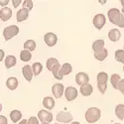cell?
I'll return each mask as SVG.
<instances>
[{"instance_id":"1","label":"cell","mask_w":124,"mask_h":124,"mask_svg":"<svg viewBox=\"0 0 124 124\" xmlns=\"http://www.w3.org/2000/svg\"><path fill=\"white\" fill-rule=\"evenodd\" d=\"M101 112L97 107H90L85 112V120L89 123H94L99 120Z\"/></svg>"},{"instance_id":"2","label":"cell","mask_w":124,"mask_h":124,"mask_svg":"<svg viewBox=\"0 0 124 124\" xmlns=\"http://www.w3.org/2000/svg\"><path fill=\"white\" fill-rule=\"evenodd\" d=\"M107 79H108V76L104 71H101V73L97 75V88L102 94L105 93V90L107 87V85H106Z\"/></svg>"},{"instance_id":"3","label":"cell","mask_w":124,"mask_h":124,"mask_svg":"<svg viewBox=\"0 0 124 124\" xmlns=\"http://www.w3.org/2000/svg\"><path fill=\"white\" fill-rule=\"evenodd\" d=\"M108 19H109V21L112 23V24H114V25H118L119 21H120V19H121V15L122 13L119 11L118 9L116 8H111L108 13Z\"/></svg>"},{"instance_id":"4","label":"cell","mask_w":124,"mask_h":124,"mask_svg":"<svg viewBox=\"0 0 124 124\" xmlns=\"http://www.w3.org/2000/svg\"><path fill=\"white\" fill-rule=\"evenodd\" d=\"M18 33H19V28L16 25H12V26H8L4 29L3 36H4L5 41H9L11 38L18 35Z\"/></svg>"},{"instance_id":"5","label":"cell","mask_w":124,"mask_h":124,"mask_svg":"<svg viewBox=\"0 0 124 124\" xmlns=\"http://www.w3.org/2000/svg\"><path fill=\"white\" fill-rule=\"evenodd\" d=\"M73 120V115L70 112L66 111H60L57 114V121L58 122H63V123H68Z\"/></svg>"},{"instance_id":"6","label":"cell","mask_w":124,"mask_h":124,"mask_svg":"<svg viewBox=\"0 0 124 124\" xmlns=\"http://www.w3.org/2000/svg\"><path fill=\"white\" fill-rule=\"evenodd\" d=\"M38 118L40 119L41 122L49 123V122H52V120H53V115H52V113H50L47 110H40L38 113Z\"/></svg>"},{"instance_id":"7","label":"cell","mask_w":124,"mask_h":124,"mask_svg":"<svg viewBox=\"0 0 124 124\" xmlns=\"http://www.w3.org/2000/svg\"><path fill=\"white\" fill-rule=\"evenodd\" d=\"M65 96L68 101H73L78 96V90L74 86H69L65 90Z\"/></svg>"},{"instance_id":"8","label":"cell","mask_w":124,"mask_h":124,"mask_svg":"<svg viewBox=\"0 0 124 124\" xmlns=\"http://www.w3.org/2000/svg\"><path fill=\"white\" fill-rule=\"evenodd\" d=\"M105 22H106V19H105V16L103 14H97L93 18V25L98 30L102 29V27L105 25Z\"/></svg>"},{"instance_id":"9","label":"cell","mask_w":124,"mask_h":124,"mask_svg":"<svg viewBox=\"0 0 124 124\" xmlns=\"http://www.w3.org/2000/svg\"><path fill=\"white\" fill-rule=\"evenodd\" d=\"M65 90L66 89L62 84H55L53 85V87H52V91H53V93H54L56 98H61Z\"/></svg>"},{"instance_id":"10","label":"cell","mask_w":124,"mask_h":124,"mask_svg":"<svg viewBox=\"0 0 124 124\" xmlns=\"http://www.w3.org/2000/svg\"><path fill=\"white\" fill-rule=\"evenodd\" d=\"M44 39H45L46 44L49 47H54L57 44V41H58V38H57V36L54 33H47L45 35Z\"/></svg>"},{"instance_id":"11","label":"cell","mask_w":124,"mask_h":124,"mask_svg":"<svg viewBox=\"0 0 124 124\" xmlns=\"http://www.w3.org/2000/svg\"><path fill=\"white\" fill-rule=\"evenodd\" d=\"M88 80H89V78L85 73H78L76 76V81H77V84L79 85L80 86L88 84Z\"/></svg>"},{"instance_id":"12","label":"cell","mask_w":124,"mask_h":124,"mask_svg":"<svg viewBox=\"0 0 124 124\" xmlns=\"http://www.w3.org/2000/svg\"><path fill=\"white\" fill-rule=\"evenodd\" d=\"M22 73H23V76L26 78V80H28L29 82L32 80V78H33V75H34L33 70H32V66H29V65L24 66L23 69H22Z\"/></svg>"},{"instance_id":"13","label":"cell","mask_w":124,"mask_h":124,"mask_svg":"<svg viewBox=\"0 0 124 124\" xmlns=\"http://www.w3.org/2000/svg\"><path fill=\"white\" fill-rule=\"evenodd\" d=\"M11 16H12V11L10 8L4 7L1 9V11H0V17H1V20L3 22L8 21V20L11 18Z\"/></svg>"},{"instance_id":"14","label":"cell","mask_w":124,"mask_h":124,"mask_svg":"<svg viewBox=\"0 0 124 124\" xmlns=\"http://www.w3.org/2000/svg\"><path fill=\"white\" fill-rule=\"evenodd\" d=\"M120 37H121V33L118 29H112L108 33V38L112 42H117V41H119Z\"/></svg>"},{"instance_id":"15","label":"cell","mask_w":124,"mask_h":124,"mask_svg":"<svg viewBox=\"0 0 124 124\" xmlns=\"http://www.w3.org/2000/svg\"><path fill=\"white\" fill-rule=\"evenodd\" d=\"M28 16H29V10H27L25 8L20 9L19 11H17V21L23 22L28 18Z\"/></svg>"},{"instance_id":"16","label":"cell","mask_w":124,"mask_h":124,"mask_svg":"<svg viewBox=\"0 0 124 124\" xmlns=\"http://www.w3.org/2000/svg\"><path fill=\"white\" fill-rule=\"evenodd\" d=\"M6 86L10 89V90H14L17 88L18 86V79L16 78H9L6 80Z\"/></svg>"},{"instance_id":"17","label":"cell","mask_w":124,"mask_h":124,"mask_svg":"<svg viewBox=\"0 0 124 124\" xmlns=\"http://www.w3.org/2000/svg\"><path fill=\"white\" fill-rule=\"evenodd\" d=\"M104 41L103 40H96L95 42L92 44V50L94 51V53L100 52L102 50H104Z\"/></svg>"},{"instance_id":"18","label":"cell","mask_w":124,"mask_h":124,"mask_svg":"<svg viewBox=\"0 0 124 124\" xmlns=\"http://www.w3.org/2000/svg\"><path fill=\"white\" fill-rule=\"evenodd\" d=\"M92 86L89 84H86L85 85H81L80 86V93L84 95V96H88L92 93Z\"/></svg>"},{"instance_id":"19","label":"cell","mask_w":124,"mask_h":124,"mask_svg":"<svg viewBox=\"0 0 124 124\" xmlns=\"http://www.w3.org/2000/svg\"><path fill=\"white\" fill-rule=\"evenodd\" d=\"M71 70H73V68H71V66L68 63L64 64L63 66L61 67V70H60V73H61V76L62 77H64V76H68L71 73Z\"/></svg>"},{"instance_id":"20","label":"cell","mask_w":124,"mask_h":124,"mask_svg":"<svg viewBox=\"0 0 124 124\" xmlns=\"http://www.w3.org/2000/svg\"><path fill=\"white\" fill-rule=\"evenodd\" d=\"M43 105L47 109H53L55 107V100L52 97H50V96H47L43 100Z\"/></svg>"},{"instance_id":"21","label":"cell","mask_w":124,"mask_h":124,"mask_svg":"<svg viewBox=\"0 0 124 124\" xmlns=\"http://www.w3.org/2000/svg\"><path fill=\"white\" fill-rule=\"evenodd\" d=\"M16 65V58L14 56H7L5 59V67L7 69H10Z\"/></svg>"},{"instance_id":"22","label":"cell","mask_w":124,"mask_h":124,"mask_svg":"<svg viewBox=\"0 0 124 124\" xmlns=\"http://www.w3.org/2000/svg\"><path fill=\"white\" fill-rule=\"evenodd\" d=\"M58 64H60V63H59V61H58L57 59H55V58H50V59L47 60L46 66H47V69L52 71V70H53V69H54Z\"/></svg>"},{"instance_id":"23","label":"cell","mask_w":124,"mask_h":124,"mask_svg":"<svg viewBox=\"0 0 124 124\" xmlns=\"http://www.w3.org/2000/svg\"><path fill=\"white\" fill-rule=\"evenodd\" d=\"M108 55V51L107 49H104V50H102L100 52H97V53H94V58L100 62H102L103 60H105L106 57Z\"/></svg>"},{"instance_id":"24","label":"cell","mask_w":124,"mask_h":124,"mask_svg":"<svg viewBox=\"0 0 124 124\" xmlns=\"http://www.w3.org/2000/svg\"><path fill=\"white\" fill-rule=\"evenodd\" d=\"M21 117H22V113L19 110H12L10 112V118H11L12 122H18Z\"/></svg>"},{"instance_id":"25","label":"cell","mask_w":124,"mask_h":124,"mask_svg":"<svg viewBox=\"0 0 124 124\" xmlns=\"http://www.w3.org/2000/svg\"><path fill=\"white\" fill-rule=\"evenodd\" d=\"M115 114L119 119H124V104H118L115 107Z\"/></svg>"},{"instance_id":"26","label":"cell","mask_w":124,"mask_h":124,"mask_svg":"<svg viewBox=\"0 0 124 124\" xmlns=\"http://www.w3.org/2000/svg\"><path fill=\"white\" fill-rule=\"evenodd\" d=\"M121 80L120 78V76L117 75V74H113L110 78V81H111V85L112 86L114 87V88H118V84H119V81Z\"/></svg>"},{"instance_id":"27","label":"cell","mask_w":124,"mask_h":124,"mask_svg":"<svg viewBox=\"0 0 124 124\" xmlns=\"http://www.w3.org/2000/svg\"><path fill=\"white\" fill-rule=\"evenodd\" d=\"M32 70H33V73L35 76H38L41 74V71L43 70V66L41 63H38V62H35V63L32 65Z\"/></svg>"},{"instance_id":"28","label":"cell","mask_w":124,"mask_h":124,"mask_svg":"<svg viewBox=\"0 0 124 124\" xmlns=\"http://www.w3.org/2000/svg\"><path fill=\"white\" fill-rule=\"evenodd\" d=\"M20 57H21V60L23 62H29L31 59H32V55H31L30 51H27V50H24L20 53Z\"/></svg>"},{"instance_id":"29","label":"cell","mask_w":124,"mask_h":124,"mask_svg":"<svg viewBox=\"0 0 124 124\" xmlns=\"http://www.w3.org/2000/svg\"><path fill=\"white\" fill-rule=\"evenodd\" d=\"M24 48L27 51H34L36 49V43L33 40H28L24 43Z\"/></svg>"},{"instance_id":"30","label":"cell","mask_w":124,"mask_h":124,"mask_svg":"<svg viewBox=\"0 0 124 124\" xmlns=\"http://www.w3.org/2000/svg\"><path fill=\"white\" fill-rule=\"evenodd\" d=\"M115 60L118 63H122L124 65V51L123 50H117L115 52Z\"/></svg>"},{"instance_id":"31","label":"cell","mask_w":124,"mask_h":124,"mask_svg":"<svg viewBox=\"0 0 124 124\" xmlns=\"http://www.w3.org/2000/svg\"><path fill=\"white\" fill-rule=\"evenodd\" d=\"M22 4H23V8L29 10V11L33 8V1H31V0H25Z\"/></svg>"},{"instance_id":"32","label":"cell","mask_w":124,"mask_h":124,"mask_svg":"<svg viewBox=\"0 0 124 124\" xmlns=\"http://www.w3.org/2000/svg\"><path fill=\"white\" fill-rule=\"evenodd\" d=\"M118 89L120 90V92L124 95V79H121L118 84Z\"/></svg>"},{"instance_id":"33","label":"cell","mask_w":124,"mask_h":124,"mask_svg":"<svg viewBox=\"0 0 124 124\" xmlns=\"http://www.w3.org/2000/svg\"><path fill=\"white\" fill-rule=\"evenodd\" d=\"M28 124H39V120L38 118L32 116V117H30L29 120H28Z\"/></svg>"},{"instance_id":"34","label":"cell","mask_w":124,"mask_h":124,"mask_svg":"<svg viewBox=\"0 0 124 124\" xmlns=\"http://www.w3.org/2000/svg\"><path fill=\"white\" fill-rule=\"evenodd\" d=\"M117 26L118 27H121V28H124V14L123 13L121 15V19H120V21H119V23H118Z\"/></svg>"},{"instance_id":"35","label":"cell","mask_w":124,"mask_h":124,"mask_svg":"<svg viewBox=\"0 0 124 124\" xmlns=\"http://www.w3.org/2000/svg\"><path fill=\"white\" fill-rule=\"evenodd\" d=\"M0 120H1V124H7V119L3 115L0 116Z\"/></svg>"},{"instance_id":"36","label":"cell","mask_w":124,"mask_h":124,"mask_svg":"<svg viewBox=\"0 0 124 124\" xmlns=\"http://www.w3.org/2000/svg\"><path fill=\"white\" fill-rule=\"evenodd\" d=\"M12 2H13L14 7H18V5L21 3V1H20V0H12Z\"/></svg>"},{"instance_id":"37","label":"cell","mask_w":124,"mask_h":124,"mask_svg":"<svg viewBox=\"0 0 124 124\" xmlns=\"http://www.w3.org/2000/svg\"><path fill=\"white\" fill-rule=\"evenodd\" d=\"M8 2H9L8 0H6V1H1V2H0V4H1V6H4V5H6Z\"/></svg>"},{"instance_id":"38","label":"cell","mask_w":124,"mask_h":124,"mask_svg":"<svg viewBox=\"0 0 124 124\" xmlns=\"http://www.w3.org/2000/svg\"><path fill=\"white\" fill-rule=\"evenodd\" d=\"M19 124H28V120H26V119H24V120H22L21 122H20Z\"/></svg>"},{"instance_id":"39","label":"cell","mask_w":124,"mask_h":124,"mask_svg":"<svg viewBox=\"0 0 124 124\" xmlns=\"http://www.w3.org/2000/svg\"><path fill=\"white\" fill-rule=\"evenodd\" d=\"M121 4H122V13L124 14V0H121Z\"/></svg>"},{"instance_id":"40","label":"cell","mask_w":124,"mask_h":124,"mask_svg":"<svg viewBox=\"0 0 124 124\" xmlns=\"http://www.w3.org/2000/svg\"><path fill=\"white\" fill-rule=\"evenodd\" d=\"M71 124H80V123H79V122H78V121H76V122H73Z\"/></svg>"},{"instance_id":"41","label":"cell","mask_w":124,"mask_h":124,"mask_svg":"<svg viewBox=\"0 0 124 124\" xmlns=\"http://www.w3.org/2000/svg\"><path fill=\"white\" fill-rule=\"evenodd\" d=\"M42 124H50V123H42Z\"/></svg>"},{"instance_id":"42","label":"cell","mask_w":124,"mask_h":124,"mask_svg":"<svg viewBox=\"0 0 124 124\" xmlns=\"http://www.w3.org/2000/svg\"><path fill=\"white\" fill-rule=\"evenodd\" d=\"M123 71H124V67H123Z\"/></svg>"},{"instance_id":"43","label":"cell","mask_w":124,"mask_h":124,"mask_svg":"<svg viewBox=\"0 0 124 124\" xmlns=\"http://www.w3.org/2000/svg\"><path fill=\"white\" fill-rule=\"evenodd\" d=\"M55 124H59V123H55Z\"/></svg>"},{"instance_id":"44","label":"cell","mask_w":124,"mask_h":124,"mask_svg":"<svg viewBox=\"0 0 124 124\" xmlns=\"http://www.w3.org/2000/svg\"><path fill=\"white\" fill-rule=\"evenodd\" d=\"M115 124H119V123H115Z\"/></svg>"}]
</instances>
